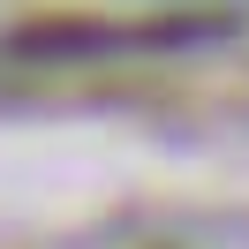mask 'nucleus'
<instances>
[{
    "label": "nucleus",
    "instance_id": "obj_1",
    "mask_svg": "<svg viewBox=\"0 0 249 249\" xmlns=\"http://www.w3.org/2000/svg\"><path fill=\"white\" fill-rule=\"evenodd\" d=\"M227 16H159V23H53V31H23V53H136V46H189V38H219Z\"/></svg>",
    "mask_w": 249,
    "mask_h": 249
}]
</instances>
